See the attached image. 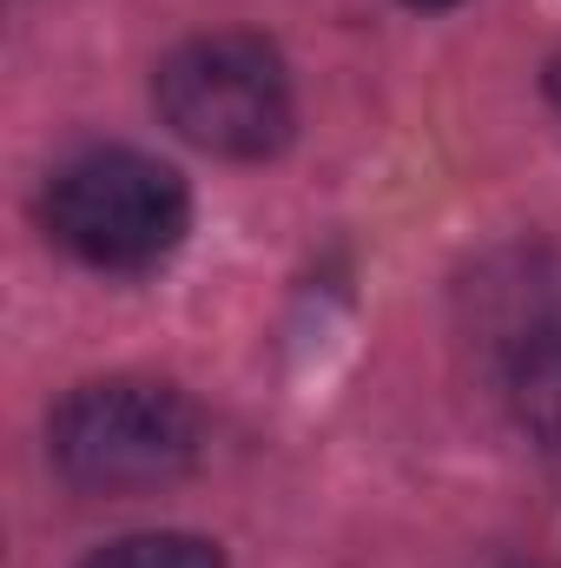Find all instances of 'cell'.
I'll return each instance as SVG.
<instances>
[{"mask_svg": "<svg viewBox=\"0 0 561 568\" xmlns=\"http://www.w3.org/2000/svg\"><path fill=\"white\" fill-rule=\"evenodd\" d=\"M205 449V417L185 390L152 377H100L60 397L47 417V456L73 489L140 496L178 483Z\"/></svg>", "mask_w": 561, "mask_h": 568, "instance_id": "6da1fadb", "label": "cell"}, {"mask_svg": "<svg viewBox=\"0 0 561 568\" xmlns=\"http://www.w3.org/2000/svg\"><path fill=\"white\" fill-rule=\"evenodd\" d=\"M47 232L93 272H152L192 225L185 179L133 145H93L47 179Z\"/></svg>", "mask_w": 561, "mask_h": 568, "instance_id": "7a4b0ae2", "label": "cell"}, {"mask_svg": "<svg viewBox=\"0 0 561 568\" xmlns=\"http://www.w3.org/2000/svg\"><path fill=\"white\" fill-rule=\"evenodd\" d=\"M159 120L212 159H272L290 140V73L258 33H198L152 73Z\"/></svg>", "mask_w": 561, "mask_h": 568, "instance_id": "3957f363", "label": "cell"}, {"mask_svg": "<svg viewBox=\"0 0 561 568\" xmlns=\"http://www.w3.org/2000/svg\"><path fill=\"white\" fill-rule=\"evenodd\" d=\"M509 397H516V417L529 424V436L561 449V317L529 331V337H516Z\"/></svg>", "mask_w": 561, "mask_h": 568, "instance_id": "277c9868", "label": "cell"}, {"mask_svg": "<svg viewBox=\"0 0 561 568\" xmlns=\"http://www.w3.org/2000/svg\"><path fill=\"white\" fill-rule=\"evenodd\" d=\"M86 568H225L218 542L205 536H178V529H152V536H120L100 556H86Z\"/></svg>", "mask_w": 561, "mask_h": 568, "instance_id": "5b68a950", "label": "cell"}, {"mask_svg": "<svg viewBox=\"0 0 561 568\" xmlns=\"http://www.w3.org/2000/svg\"><path fill=\"white\" fill-rule=\"evenodd\" d=\"M549 100H555V113H561V60L549 67Z\"/></svg>", "mask_w": 561, "mask_h": 568, "instance_id": "8992f818", "label": "cell"}, {"mask_svg": "<svg viewBox=\"0 0 561 568\" xmlns=\"http://www.w3.org/2000/svg\"><path fill=\"white\" fill-rule=\"evenodd\" d=\"M410 7H449V0H410Z\"/></svg>", "mask_w": 561, "mask_h": 568, "instance_id": "52a82bcc", "label": "cell"}]
</instances>
